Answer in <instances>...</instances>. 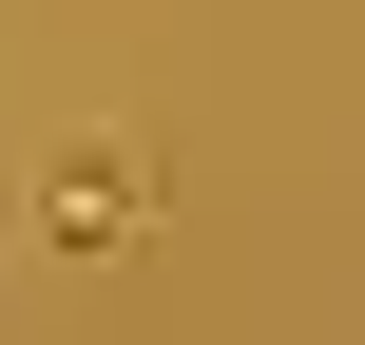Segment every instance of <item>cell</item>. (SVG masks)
<instances>
[{"label": "cell", "mask_w": 365, "mask_h": 345, "mask_svg": "<svg viewBox=\"0 0 365 345\" xmlns=\"http://www.w3.org/2000/svg\"><path fill=\"white\" fill-rule=\"evenodd\" d=\"M38 250L58 269H135L154 250V154L135 134H58L38 154Z\"/></svg>", "instance_id": "cell-1"}]
</instances>
